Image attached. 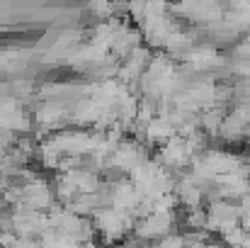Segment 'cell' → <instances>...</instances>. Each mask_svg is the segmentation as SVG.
<instances>
[{
  "instance_id": "cell-1",
  "label": "cell",
  "mask_w": 250,
  "mask_h": 248,
  "mask_svg": "<svg viewBox=\"0 0 250 248\" xmlns=\"http://www.w3.org/2000/svg\"><path fill=\"white\" fill-rule=\"evenodd\" d=\"M136 219L131 212L117 209V207H102L95 212V229L107 244H117L124 236L134 234Z\"/></svg>"
},
{
  "instance_id": "cell-2",
  "label": "cell",
  "mask_w": 250,
  "mask_h": 248,
  "mask_svg": "<svg viewBox=\"0 0 250 248\" xmlns=\"http://www.w3.org/2000/svg\"><path fill=\"white\" fill-rule=\"evenodd\" d=\"M241 226V207L231 200H211L207 207V231L209 234H226Z\"/></svg>"
},
{
  "instance_id": "cell-3",
  "label": "cell",
  "mask_w": 250,
  "mask_h": 248,
  "mask_svg": "<svg viewBox=\"0 0 250 248\" xmlns=\"http://www.w3.org/2000/svg\"><path fill=\"white\" fill-rule=\"evenodd\" d=\"M175 212H153L151 217L146 219H139L136 226H134V236L139 241H158L167 234H172V226H175Z\"/></svg>"
},
{
  "instance_id": "cell-4",
  "label": "cell",
  "mask_w": 250,
  "mask_h": 248,
  "mask_svg": "<svg viewBox=\"0 0 250 248\" xmlns=\"http://www.w3.org/2000/svg\"><path fill=\"white\" fill-rule=\"evenodd\" d=\"M192 149L187 146V139L185 136H180V134H175L172 139H167L166 144L161 146V151H158V161L166 165L167 170H182V168H187L189 161H192Z\"/></svg>"
},
{
  "instance_id": "cell-5",
  "label": "cell",
  "mask_w": 250,
  "mask_h": 248,
  "mask_svg": "<svg viewBox=\"0 0 250 248\" xmlns=\"http://www.w3.org/2000/svg\"><path fill=\"white\" fill-rule=\"evenodd\" d=\"M141 192L136 190V185L131 180H119L112 185V207L124 209V212H134L141 202Z\"/></svg>"
},
{
  "instance_id": "cell-6",
  "label": "cell",
  "mask_w": 250,
  "mask_h": 248,
  "mask_svg": "<svg viewBox=\"0 0 250 248\" xmlns=\"http://www.w3.org/2000/svg\"><path fill=\"white\" fill-rule=\"evenodd\" d=\"M204 158L207 163L211 165V170L216 175H224V173H236L243 168V161L233 154H226V151H216V149H207L204 151Z\"/></svg>"
},
{
  "instance_id": "cell-7",
  "label": "cell",
  "mask_w": 250,
  "mask_h": 248,
  "mask_svg": "<svg viewBox=\"0 0 250 248\" xmlns=\"http://www.w3.org/2000/svg\"><path fill=\"white\" fill-rule=\"evenodd\" d=\"M175 134H177L175 124L167 117H163V114H158L156 119H151L146 124V129H144V139L148 144H166L167 139H172Z\"/></svg>"
},
{
  "instance_id": "cell-8",
  "label": "cell",
  "mask_w": 250,
  "mask_h": 248,
  "mask_svg": "<svg viewBox=\"0 0 250 248\" xmlns=\"http://www.w3.org/2000/svg\"><path fill=\"white\" fill-rule=\"evenodd\" d=\"M63 117H66V110H63L61 105H56V102H49V105H44V107H39V110L34 112L37 124H42V127H54V129L63 124Z\"/></svg>"
},
{
  "instance_id": "cell-9",
  "label": "cell",
  "mask_w": 250,
  "mask_h": 248,
  "mask_svg": "<svg viewBox=\"0 0 250 248\" xmlns=\"http://www.w3.org/2000/svg\"><path fill=\"white\" fill-rule=\"evenodd\" d=\"M224 110H219V107H209V110H204L202 112V117H199V127H202V132L204 134H209V136H219V129H221V124H224Z\"/></svg>"
},
{
  "instance_id": "cell-10",
  "label": "cell",
  "mask_w": 250,
  "mask_h": 248,
  "mask_svg": "<svg viewBox=\"0 0 250 248\" xmlns=\"http://www.w3.org/2000/svg\"><path fill=\"white\" fill-rule=\"evenodd\" d=\"M246 132H248V124H243L236 114H226L224 124L219 129V136L226 139V141H238L241 136H246Z\"/></svg>"
},
{
  "instance_id": "cell-11",
  "label": "cell",
  "mask_w": 250,
  "mask_h": 248,
  "mask_svg": "<svg viewBox=\"0 0 250 248\" xmlns=\"http://www.w3.org/2000/svg\"><path fill=\"white\" fill-rule=\"evenodd\" d=\"M54 195H56V200H59V202H66V204H68L73 197H78V195H81V190H78V185H76V182H73V180H71L66 173H63V175L56 180Z\"/></svg>"
},
{
  "instance_id": "cell-12",
  "label": "cell",
  "mask_w": 250,
  "mask_h": 248,
  "mask_svg": "<svg viewBox=\"0 0 250 248\" xmlns=\"http://www.w3.org/2000/svg\"><path fill=\"white\" fill-rule=\"evenodd\" d=\"M185 224H187V229H189V231L207 229V209H202V207L187 209V212H185Z\"/></svg>"
},
{
  "instance_id": "cell-13",
  "label": "cell",
  "mask_w": 250,
  "mask_h": 248,
  "mask_svg": "<svg viewBox=\"0 0 250 248\" xmlns=\"http://www.w3.org/2000/svg\"><path fill=\"white\" fill-rule=\"evenodd\" d=\"M114 0H90V10H92V15L97 17V20H109V17H114Z\"/></svg>"
},
{
  "instance_id": "cell-14",
  "label": "cell",
  "mask_w": 250,
  "mask_h": 248,
  "mask_svg": "<svg viewBox=\"0 0 250 248\" xmlns=\"http://www.w3.org/2000/svg\"><path fill=\"white\" fill-rule=\"evenodd\" d=\"M221 239H224V244L229 248H241L243 241H246V229H243V226H236V229L221 234Z\"/></svg>"
},
{
  "instance_id": "cell-15",
  "label": "cell",
  "mask_w": 250,
  "mask_h": 248,
  "mask_svg": "<svg viewBox=\"0 0 250 248\" xmlns=\"http://www.w3.org/2000/svg\"><path fill=\"white\" fill-rule=\"evenodd\" d=\"M151 248H185V236L182 234H167L163 239L148 244Z\"/></svg>"
},
{
  "instance_id": "cell-16",
  "label": "cell",
  "mask_w": 250,
  "mask_h": 248,
  "mask_svg": "<svg viewBox=\"0 0 250 248\" xmlns=\"http://www.w3.org/2000/svg\"><path fill=\"white\" fill-rule=\"evenodd\" d=\"M233 54H236L238 61H250V39H243L241 44H236Z\"/></svg>"
},
{
  "instance_id": "cell-17",
  "label": "cell",
  "mask_w": 250,
  "mask_h": 248,
  "mask_svg": "<svg viewBox=\"0 0 250 248\" xmlns=\"http://www.w3.org/2000/svg\"><path fill=\"white\" fill-rule=\"evenodd\" d=\"M12 248H42V246H39V241L34 236H17Z\"/></svg>"
},
{
  "instance_id": "cell-18",
  "label": "cell",
  "mask_w": 250,
  "mask_h": 248,
  "mask_svg": "<svg viewBox=\"0 0 250 248\" xmlns=\"http://www.w3.org/2000/svg\"><path fill=\"white\" fill-rule=\"evenodd\" d=\"M83 248H102V246H97L95 241H87V244H83Z\"/></svg>"
},
{
  "instance_id": "cell-19",
  "label": "cell",
  "mask_w": 250,
  "mask_h": 248,
  "mask_svg": "<svg viewBox=\"0 0 250 248\" xmlns=\"http://www.w3.org/2000/svg\"><path fill=\"white\" fill-rule=\"evenodd\" d=\"M243 248H250V231H246V241H243Z\"/></svg>"
},
{
  "instance_id": "cell-20",
  "label": "cell",
  "mask_w": 250,
  "mask_h": 248,
  "mask_svg": "<svg viewBox=\"0 0 250 248\" xmlns=\"http://www.w3.org/2000/svg\"><path fill=\"white\" fill-rule=\"evenodd\" d=\"M204 248H221V246H219V244H207Z\"/></svg>"
}]
</instances>
